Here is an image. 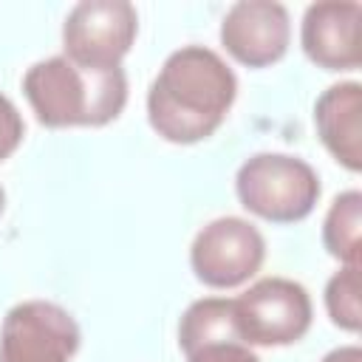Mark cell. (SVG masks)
<instances>
[{
	"mask_svg": "<svg viewBox=\"0 0 362 362\" xmlns=\"http://www.w3.org/2000/svg\"><path fill=\"white\" fill-rule=\"evenodd\" d=\"M187 362H260V356L240 339H215L189 351Z\"/></svg>",
	"mask_w": 362,
	"mask_h": 362,
	"instance_id": "14",
	"label": "cell"
},
{
	"mask_svg": "<svg viewBox=\"0 0 362 362\" xmlns=\"http://www.w3.org/2000/svg\"><path fill=\"white\" fill-rule=\"evenodd\" d=\"M266 260L260 229L238 215H223L198 229L189 246V266L209 288H235L252 280Z\"/></svg>",
	"mask_w": 362,
	"mask_h": 362,
	"instance_id": "6",
	"label": "cell"
},
{
	"mask_svg": "<svg viewBox=\"0 0 362 362\" xmlns=\"http://www.w3.org/2000/svg\"><path fill=\"white\" fill-rule=\"evenodd\" d=\"M215 339H238L229 297H204L187 305L178 322V348L184 354Z\"/></svg>",
	"mask_w": 362,
	"mask_h": 362,
	"instance_id": "12",
	"label": "cell"
},
{
	"mask_svg": "<svg viewBox=\"0 0 362 362\" xmlns=\"http://www.w3.org/2000/svg\"><path fill=\"white\" fill-rule=\"evenodd\" d=\"M359 229H362V192H339L322 218V246L342 266H359Z\"/></svg>",
	"mask_w": 362,
	"mask_h": 362,
	"instance_id": "11",
	"label": "cell"
},
{
	"mask_svg": "<svg viewBox=\"0 0 362 362\" xmlns=\"http://www.w3.org/2000/svg\"><path fill=\"white\" fill-rule=\"evenodd\" d=\"M221 45L246 68H266L286 57L291 20L277 0H240L221 20Z\"/></svg>",
	"mask_w": 362,
	"mask_h": 362,
	"instance_id": "8",
	"label": "cell"
},
{
	"mask_svg": "<svg viewBox=\"0 0 362 362\" xmlns=\"http://www.w3.org/2000/svg\"><path fill=\"white\" fill-rule=\"evenodd\" d=\"M320 362H362V348L359 345H339L328 351Z\"/></svg>",
	"mask_w": 362,
	"mask_h": 362,
	"instance_id": "16",
	"label": "cell"
},
{
	"mask_svg": "<svg viewBox=\"0 0 362 362\" xmlns=\"http://www.w3.org/2000/svg\"><path fill=\"white\" fill-rule=\"evenodd\" d=\"M238 76L221 54L204 45L173 51L147 90V122L170 144L209 139L229 116Z\"/></svg>",
	"mask_w": 362,
	"mask_h": 362,
	"instance_id": "1",
	"label": "cell"
},
{
	"mask_svg": "<svg viewBox=\"0 0 362 362\" xmlns=\"http://www.w3.org/2000/svg\"><path fill=\"white\" fill-rule=\"evenodd\" d=\"M362 277H359V266H342L339 272H334L325 283V311L331 317V322L348 334H356L362 328Z\"/></svg>",
	"mask_w": 362,
	"mask_h": 362,
	"instance_id": "13",
	"label": "cell"
},
{
	"mask_svg": "<svg viewBox=\"0 0 362 362\" xmlns=\"http://www.w3.org/2000/svg\"><path fill=\"white\" fill-rule=\"evenodd\" d=\"M139 34L136 6L127 0H82L62 23L65 57L90 71L122 68Z\"/></svg>",
	"mask_w": 362,
	"mask_h": 362,
	"instance_id": "5",
	"label": "cell"
},
{
	"mask_svg": "<svg viewBox=\"0 0 362 362\" xmlns=\"http://www.w3.org/2000/svg\"><path fill=\"white\" fill-rule=\"evenodd\" d=\"M235 192L243 209L272 223H297L320 201L317 170L288 153H255L235 175Z\"/></svg>",
	"mask_w": 362,
	"mask_h": 362,
	"instance_id": "3",
	"label": "cell"
},
{
	"mask_svg": "<svg viewBox=\"0 0 362 362\" xmlns=\"http://www.w3.org/2000/svg\"><path fill=\"white\" fill-rule=\"evenodd\" d=\"M23 136H25V122L17 105L0 93V161H6L23 144Z\"/></svg>",
	"mask_w": 362,
	"mask_h": 362,
	"instance_id": "15",
	"label": "cell"
},
{
	"mask_svg": "<svg viewBox=\"0 0 362 362\" xmlns=\"http://www.w3.org/2000/svg\"><path fill=\"white\" fill-rule=\"evenodd\" d=\"M23 93L45 127H102L122 116L127 76L124 68L90 71L57 54L25 71Z\"/></svg>",
	"mask_w": 362,
	"mask_h": 362,
	"instance_id": "2",
	"label": "cell"
},
{
	"mask_svg": "<svg viewBox=\"0 0 362 362\" xmlns=\"http://www.w3.org/2000/svg\"><path fill=\"white\" fill-rule=\"evenodd\" d=\"M3 209H6V192H3V187H0V215H3Z\"/></svg>",
	"mask_w": 362,
	"mask_h": 362,
	"instance_id": "17",
	"label": "cell"
},
{
	"mask_svg": "<svg viewBox=\"0 0 362 362\" xmlns=\"http://www.w3.org/2000/svg\"><path fill=\"white\" fill-rule=\"evenodd\" d=\"M82 331L57 303L23 300L3 317L0 362H71Z\"/></svg>",
	"mask_w": 362,
	"mask_h": 362,
	"instance_id": "7",
	"label": "cell"
},
{
	"mask_svg": "<svg viewBox=\"0 0 362 362\" xmlns=\"http://www.w3.org/2000/svg\"><path fill=\"white\" fill-rule=\"evenodd\" d=\"M314 127L322 147L348 170H362V85L337 82L314 102Z\"/></svg>",
	"mask_w": 362,
	"mask_h": 362,
	"instance_id": "10",
	"label": "cell"
},
{
	"mask_svg": "<svg viewBox=\"0 0 362 362\" xmlns=\"http://www.w3.org/2000/svg\"><path fill=\"white\" fill-rule=\"evenodd\" d=\"M362 6L356 0H320L303 14V54L322 71H356L362 65L359 42Z\"/></svg>",
	"mask_w": 362,
	"mask_h": 362,
	"instance_id": "9",
	"label": "cell"
},
{
	"mask_svg": "<svg viewBox=\"0 0 362 362\" xmlns=\"http://www.w3.org/2000/svg\"><path fill=\"white\" fill-rule=\"evenodd\" d=\"M232 320L240 342L283 348L308 334L314 305L303 283L288 277H263L232 300Z\"/></svg>",
	"mask_w": 362,
	"mask_h": 362,
	"instance_id": "4",
	"label": "cell"
}]
</instances>
